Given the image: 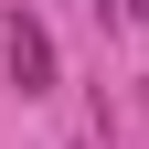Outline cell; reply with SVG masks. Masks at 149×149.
Returning <instances> with one entry per match:
<instances>
[{"label": "cell", "mask_w": 149, "mask_h": 149, "mask_svg": "<svg viewBox=\"0 0 149 149\" xmlns=\"http://www.w3.org/2000/svg\"><path fill=\"white\" fill-rule=\"evenodd\" d=\"M0 53H11V85H22V96H43V85H53V32L32 22V11L0 22Z\"/></svg>", "instance_id": "obj_1"}, {"label": "cell", "mask_w": 149, "mask_h": 149, "mask_svg": "<svg viewBox=\"0 0 149 149\" xmlns=\"http://www.w3.org/2000/svg\"><path fill=\"white\" fill-rule=\"evenodd\" d=\"M96 11H107V22H149V0H96Z\"/></svg>", "instance_id": "obj_2"}]
</instances>
